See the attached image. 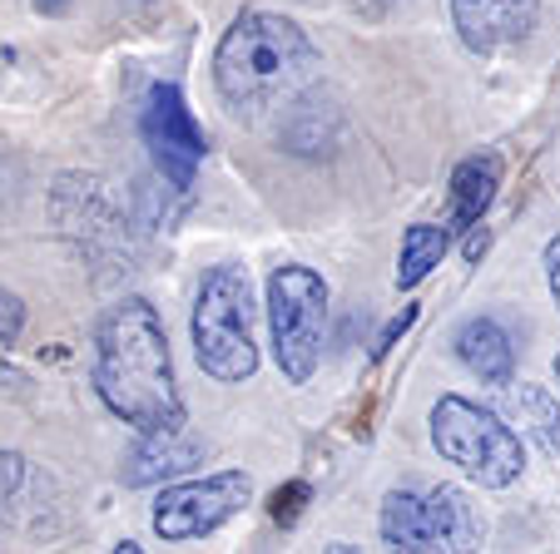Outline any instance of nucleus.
Masks as SVG:
<instances>
[{
  "label": "nucleus",
  "mask_w": 560,
  "mask_h": 554,
  "mask_svg": "<svg viewBox=\"0 0 560 554\" xmlns=\"http://www.w3.org/2000/svg\"><path fill=\"white\" fill-rule=\"evenodd\" d=\"M382 540L392 550L422 554V550H476L481 544V520H476L466 491L456 485H436V491L417 495V491H392L382 500V520H377Z\"/></svg>",
  "instance_id": "nucleus-6"
},
{
  "label": "nucleus",
  "mask_w": 560,
  "mask_h": 554,
  "mask_svg": "<svg viewBox=\"0 0 560 554\" xmlns=\"http://www.w3.org/2000/svg\"><path fill=\"white\" fill-rule=\"evenodd\" d=\"M31 5H35L40 15H65V11L74 5V0H31Z\"/></svg>",
  "instance_id": "nucleus-22"
},
{
  "label": "nucleus",
  "mask_w": 560,
  "mask_h": 554,
  "mask_svg": "<svg viewBox=\"0 0 560 554\" xmlns=\"http://www.w3.org/2000/svg\"><path fill=\"white\" fill-rule=\"evenodd\" d=\"M268 332H273V362L293 387H307L323 362V332H328V283L307 262H278L268 272Z\"/></svg>",
  "instance_id": "nucleus-5"
},
{
  "label": "nucleus",
  "mask_w": 560,
  "mask_h": 554,
  "mask_svg": "<svg viewBox=\"0 0 560 554\" xmlns=\"http://www.w3.org/2000/svg\"><path fill=\"white\" fill-rule=\"evenodd\" d=\"M412 322H417V307H402V313L392 317V322H387V327H382L377 346H372V362H382V356H387V352H392V346L402 342V337H407V332H412Z\"/></svg>",
  "instance_id": "nucleus-19"
},
{
  "label": "nucleus",
  "mask_w": 560,
  "mask_h": 554,
  "mask_svg": "<svg viewBox=\"0 0 560 554\" xmlns=\"http://www.w3.org/2000/svg\"><path fill=\"white\" fill-rule=\"evenodd\" d=\"M427 426H432L436 456L446 465H456L466 481H476L481 491H506L526 471V446L491 406H476V401L446 391L432 406Z\"/></svg>",
  "instance_id": "nucleus-4"
},
{
  "label": "nucleus",
  "mask_w": 560,
  "mask_h": 554,
  "mask_svg": "<svg viewBox=\"0 0 560 554\" xmlns=\"http://www.w3.org/2000/svg\"><path fill=\"white\" fill-rule=\"evenodd\" d=\"M511 406H516V421L526 426V436L546 450L550 460H560V401L550 397L536 381H511Z\"/></svg>",
  "instance_id": "nucleus-15"
},
{
  "label": "nucleus",
  "mask_w": 560,
  "mask_h": 554,
  "mask_svg": "<svg viewBox=\"0 0 560 554\" xmlns=\"http://www.w3.org/2000/svg\"><path fill=\"white\" fill-rule=\"evenodd\" d=\"M317 70H323L317 45L303 35V25L278 11L233 15L213 50V90L233 119H264L298 105Z\"/></svg>",
  "instance_id": "nucleus-2"
},
{
  "label": "nucleus",
  "mask_w": 560,
  "mask_h": 554,
  "mask_svg": "<svg viewBox=\"0 0 560 554\" xmlns=\"http://www.w3.org/2000/svg\"><path fill=\"white\" fill-rule=\"evenodd\" d=\"M471 238H466V262H481V252H487V223H476V228H466Z\"/></svg>",
  "instance_id": "nucleus-21"
},
{
  "label": "nucleus",
  "mask_w": 560,
  "mask_h": 554,
  "mask_svg": "<svg viewBox=\"0 0 560 554\" xmlns=\"http://www.w3.org/2000/svg\"><path fill=\"white\" fill-rule=\"evenodd\" d=\"M446 252H452V228H442V223H412L402 233V252H397V287L412 293L417 283H427L442 268Z\"/></svg>",
  "instance_id": "nucleus-14"
},
{
  "label": "nucleus",
  "mask_w": 560,
  "mask_h": 554,
  "mask_svg": "<svg viewBox=\"0 0 560 554\" xmlns=\"http://www.w3.org/2000/svg\"><path fill=\"white\" fill-rule=\"evenodd\" d=\"M387 5H397V0H358V11H368V15H382Z\"/></svg>",
  "instance_id": "nucleus-23"
},
{
  "label": "nucleus",
  "mask_w": 560,
  "mask_h": 554,
  "mask_svg": "<svg viewBox=\"0 0 560 554\" xmlns=\"http://www.w3.org/2000/svg\"><path fill=\"white\" fill-rule=\"evenodd\" d=\"M50 209L74 252L100 262V272L129 262V219L100 174H65L50 193Z\"/></svg>",
  "instance_id": "nucleus-7"
},
{
  "label": "nucleus",
  "mask_w": 560,
  "mask_h": 554,
  "mask_svg": "<svg viewBox=\"0 0 560 554\" xmlns=\"http://www.w3.org/2000/svg\"><path fill=\"white\" fill-rule=\"evenodd\" d=\"M546 283H550V297H556V307H560V238L546 243Z\"/></svg>",
  "instance_id": "nucleus-20"
},
{
  "label": "nucleus",
  "mask_w": 560,
  "mask_h": 554,
  "mask_svg": "<svg viewBox=\"0 0 560 554\" xmlns=\"http://www.w3.org/2000/svg\"><path fill=\"white\" fill-rule=\"evenodd\" d=\"M203 456H209L203 440H189L184 431H159V436H139V446L125 456L119 475H125V485H159L170 475L194 471Z\"/></svg>",
  "instance_id": "nucleus-12"
},
{
  "label": "nucleus",
  "mask_w": 560,
  "mask_h": 554,
  "mask_svg": "<svg viewBox=\"0 0 560 554\" xmlns=\"http://www.w3.org/2000/svg\"><path fill=\"white\" fill-rule=\"evenodd\" d=\"M501 174H506L501 154H471V158H462V164L452 168V189H446V199H452V219H446V228L466 233V228H476V223L487 219V209L497 203Z\"/></svg>",
  "instance_id": "nucleus-13"
},
{
  "label": "nucleus",
  "mask_w": 560,
  "mask_h": 554,
  "mask_svg": "<svg viewBox=\"0 0 560 554\" xmlns=\"http://www.w3.org/2000/svg\"><path fill=\"white\" fill-rule=\"evenodd\" d=\"M95 391L139 436L184 431V397L174 377L170 337L144 297H119L95 322Z\"/></svg>",
  "instance_id": "nucleus-1"
},
{
  "label": "nucleus",
  "mask_w": 560,
  "mask_h": 554,
  "mask_svg": "<svg viewBox=\"0 0 560 554\" xmlns=\"http://www.w3.org/2000/svg\"><path fill=\"white\" fill-rule=\"evenodd\" d=\"M556 381H560V356H556Z\"/></svg>",
  "instance_id": "nucleus-24"
},
{
  "label": "nucleus",
  "mask_w": 560,
  "mask_h": 554,
  "mask_svg": "<svg viewBox=\"0 0 560 554\" xmlns=\"http://www.w3.org/2000/svg\"><path fill=\"white\" fill-rule=\"evenodd\" d=\"M313 500V485L307 481H288V485H278L273 491V500H268V515H273V524H298L303 520V505Z\"/></svg>",
  "instance_id": "nucleus-16"
},
{
  "label": "nucleus",
  "mask_w": 560,
  "mask_h": 554,
  "mask_svg": "<svg viewBox=\"0 0 560 554\" xmlns=\"http://www.w3.org/2000/svg\"><path fill=\"white\" fill-rule=\"evenodd\" d=\"M25 475H31V460H25L21 450H0V530H5V510H11V500L21 495Z\"/></svg>",
  "instance_id": "nucleus-17"
},
{
  "label": "nucleus",
  "mask_w": 560,
  "mask_h": 554,
  "mask_svg": "<svg viewBox=\"0 0 560 554\" xmlns=\"http://www.w3.org/2000/svg\"><path fill=\"white\" fill-rule=\"evenodd\" d=\"M540 0H452V25L471 55H501L530 40Z\"/></svg>",
  "instance_id": "nucleus-10"
},
{
  "label": "nucleus",
  "mask_w": 560,
  "mask_h": 554,
  "mask_svg": "<svg viewBox=\"0 0 560 554\" xmlns=\"http://www.w3.org/2000/svg\"><path fill=\"white\" fill-rule=\"evenodd\" d=\"M456 362L471 372L481 387H511L516 381V346L497 317H471L456 327Z\"/></svg>",
  "instance_id": "nucleus-11"
},
{
  "label": "nucleus",
  "mask_w": 560,
  "mask_h": 554,
  "mask_svg": "<svg viewBox=\"0 0 560 554\" xmlns=\"http://www.w3.org/2000/svg\"><path fill=\"white\" fill-rule=\"evenodd\" d=\"M25 332V303L0 287V346H15Z\"/></svg>",
  "instance_id": "nucleus-18"
},
{
  "label": "nucleus",
  "mask_w": 560,
  "mask_h": 554,
  "mask_svg": "<svg viewBox=\"0 0 560 554\" xmlns=\"http://www.w3.org/2000/svg\"><path fill=\"white\" fill-rule=\"evenodd\" d=\"M248 500H254V475L248 471H213L203 481L164 485L154 500V534L170 544L203 540V534L223 530Z\"/></svg>",
  "instance_id": "nucleus-8"
},
{
  "label": "nucleus",
  "mask_w": 560,
  "mask_h": 554,
  "mask_svg": "<svg viewBox=\"0 0 560 554\" xmlns=\"http://www.w3.org/2000/svg\"><path fill=\"white\" fill-rule=\"evenodd\" d=\"M194 356H199L203 377L238 387L258 372V342H254V293H248V272L219 262L203 272L199 297H194Z\"/></svg>",
  "instance_id": "nucleus-3"
},
{
  "label": "nucleus",
  "mask_w": 560,
  "mask_h": 554,
  "mask_svg": "<svg viewBox=\"0 0 560 554\" xmlns=\"http://www.w3.org/2000/svg\"><path fill=\"white\" fill-rule=\"evenodd\" d=\"M139 139H144L159 178H164L174 193H189L194 174H199L203 154H209V139H203V129H199V119H194L179 84H154V90H149L144 109H139Z\"/></svg>",
  "instance_id": "nucleus-9"
}]
</instances>
